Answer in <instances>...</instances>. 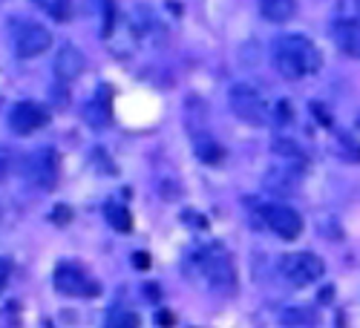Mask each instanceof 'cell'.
Returning a JSON list of instances; mask_svg holds the SVG:
<instances>
[{"label":"cell","instance_id":"16","mask_svg":"<svg viewBox=\"0 0 360 328\" xmlns=\"http://www.w3.org/2000/svg\"><path fill=\"white\" fill-rule=\"evenodd\" d=\"M139 314L136 311H127V308H115L110 311L107 317V328H139Z\"/></svg>","mask_w":360,"mask_h":328},{"label":"cell","instance_id":"9","mask_svg":"<svg viewBox=\"0 0 360 328\" xmlns=\"http://www.w3.org/2000/svg\"><path fill=\"white\" fill-rule=\"evenodd\" d=\"M46 124H49V110L38 101H20L9 112V127L18 136H32Z\"/></svg>","mask_w":360,"mask_h":328},{"label":"cell","instance_id":"5","mask_svg":"<svg viewBox=\"0 0 360 328\" xmlns=\"http://www.w3.org/2000/svg\"><path fill=\"white\" fill-rule=\"evenodd\" d=\"M326 271V265L317 254L309 251H297V254H285L280 262V274L294 285V288H306L311 282H317Z\"/></svg>","mask_w":360,"mask_h":328},{"label":"cell","instance_id":"7","mask_svg":"<svg viewBox=\"0 0 360 328\" xmlns=\"http://www.w3.org/2000/svg\"><path fill=\"white\" fill-rule=\"evenodd\" d=\"M26 176L32 178V185L41 190H52L61 178V156H58L52 147H44V150L32 153L26 162Z\"/></svg>","mask_w":360,"mask_h":328},{"label":"cell","instance_id":"24","mask_svg":"<svg viewBox=\"0 0 360 328\" xmlns=\"http://www.w3.org/2000/svg\"><path fill=\"white\" fill-rule=\"evenodd\" d=\"M70 211H67V207H58V211H55V222H70Z\"/></svg>","mask_w":360,"mask_h":328},{"label":"cell","instance_id":"10","mask_svg":"<svg viewBox=\"0 0 360 328\" xmlns=\"http://www.w3.org/2000/svg\"><path fill=\"white\" fill-rule=\"evenodd\" d=\"M84 55H81V49L78 46H72V44H64L61 49H58V55H55V64H52V70H55V78L61 81V84H70V81H75L81 72H84Z\"/></svg>","mask_w":360,"mask_h":328},{"label":"cell","instance_id":"23","mask_svg":"<svg viewBox=\"0 0 360 328\" xmlns=\"http://www.w3.org/2000/svg\"><path fill=\"white\" fill-rule=\"evenodd\" d=\"M144 291H147V300H159V296H162V291H159V285H153V282H150V285H144Z\"/></svg>","mask_w":360,"mask_h":328},{"label":"cell","instance_id":"2","mask_svg":"<svg viewBox=\"0 0 360 328\" xmlns=\"http://www.w3.org/2000/svg\"><path fill=\"white\" fill-rule=\"evenodd\" d=\"M196 259H199V268H202L207 285H211L217 294H225V296L236 294V268H233L231 254L222 245L202 248Z\"/></svg>","mask_w":360,"mask_h":328},{"label":"cell","instance_id":"15","mask_svg":"<svg viewBox=\"0 0 360 328\" xmlns=\"http://www.w3.org/2000/svg\"><path fill=\"white\" fill-rule=\"evenodd\" d=\"M38 9H44V15H49L52 20L64 23L70 18V0H32Z\"/></svg>","mask_w":360,"mask_h":328},{"label":"cell","instance_id":"3","mask_svg":"<svg viewBox=\"0 0 360 328\" xmlns=\"http://www.w3.org/2000/svg\"><path fill=\"white\" fill-rule=\"evenodd\" d=\"M228 101H231V110L239 122H245L251 127H265L268 118H271V110H268L265 98L251 84H233L228 93Z\"/></svg>","mask_w":360,"mask_h":328},{"label":"cell","instance_id":"19","mask_svg":"<svg viewBox=\"0 0 360 328\" xmlns=\"http://www.w3.org/2000/svg\"><path fill=\"white\" fill-rule=\"evenodd\" d=\"M274 150H277V153H283V156H288V159H303V153H300L297 147H294V144H288V141H277V144H274Z\"/></svg>","mask_w":360,"mask_h":328},{"label":"cell","instance_id":"22","mask_svg":"<svg viewBox=\"0 0 360 328\" xmlns=\"http://www.w3.org/2000/svg\"><path fill=\"white\" fill-rule=\"evenodd\" d=\"M156 322H159V325H165V328H170L176 320H173V314H170V311H159V314H156Z\"/></svg>","mask_w":360,"mask_h":328},{"label":"cell","instance_id":"21","mask_svg":"<svg viewBox=\"0 0 360 328\" xmlns=\"http://www.w3.org/2000/svg\"><path fill=\"white\" fill-rule=\"evenodd\" d=\"M133 265L141 268V271H147V268H150V256L147 254H133Z\"/></svg>","mask_w":360,"mask_h":328},{"label":"cell","instance_id":"8","mask_svg":"<svg viewBox=\"0 0 360 328\" xmlns=\"http://www.w3.org/2000/svg\"><path fill=\"white\" fill-rule=\"evenodd\" d=\"M55 291L64 296H98L101 288L96 280H89L75 265H58L55 268Z\"/></svg>","mask_w":360,"mask_h":328},{"label":"cell","instance_id":"20","mask_svg":"<svg viewBox=\"0 0 360 328\" xmlns=\"http://www.w3.org/2000/svg\"><path fill=\"white\" fill-rule=\"evenodd\" d=\"M9 274H12V265H9V259H0V291L6 288V282H9Z\"/></svg>","mask_w":360,"mask_h":328},{"label":"cell","instance_id":"17","mask_svg":"<svg viewBox=\"0 0 360 328\" xmlns=\"http://www.w3.org/2000/svg\"><path fill=\"white\" fill-rule=\"evenodd\" d=\"M196 153H199V159H202V162L214 164V162H219V159H222V147H219V144H214V141H205V144H199V147H196Z\"/></svg>","mask_w":360,"mask_h":328},{"label":"cell","instance_id":"12","mask_svg":"<svg viewBox=\"0 0 360 328\" xmlns=\"http://www.w3.org/2000/svg\"><path fill=\"white\" fill-rule=\"evenodd\" d=\"M86 122L93 124V127H107L110 124V118H112V104H110V89L107 86H101L98 89V96H96V101H89L86 104Z\"/></svg>","mask_w":360,"mask_h":328},{"label":"cell","instance_id":"25","mask_svg":"<svg viewBox=\"0 0 360 328\" xmlns=\"http://www.w3.org/2000/svg\"><path fill=\"white\" fill-rule=\"evenodd\" d=\"M354 4H357V9H360V0H354Z\"/></svg>","mask_w":360,"mask_h":328},{"label":"cell","instance_id":"14","mask_svg":"<svg viewBox=\"0 0 360 328\" xmlns=\"http://www.w3.org/2000/svg\"><path fill=\"white\" fill-rule=\"evenodd\" d=\"M107 222L118 230V233H130L133 230V216H130V211L124 204H107Z\"/></svg>","mask_w":360,"mask_h":328},{"label":"cell","instance_id":"13","mask_svg":"<svg viewBox=\"0 0 360 328\" xmlns=\"http://www.w3.org/2000/svg\"><path fill=\"white\" fill-rule=\"evenodd\" d=\"M259 12L271 23H288L297 15V0H259Z\"/></svg>","mask_w":360,"mask_h":328},{"label":"cell","instance_id":"1","mask_svg":"<svg viewBox=\"0 0 360 328\" xmlns=\"http://www.w3.org/2000/svg\"><path fill=\"white\" fill-rule=\"evenodd\" d=\"M274 67L285 81H300L320 70V52L303 35H283L274 44Z\"/></svg>","mask_w":360,"mask_h":328},{"label":"cell","instance_id":"18","mask_svg":"<svg viewBox=\"0 0 360 328\" xmlns=\"http://www.w3.org/2000/svg\"><path fill=\"white\" fill-rule=\"evenodd\" d=\"M112 18H115V4L112 0H104V23H101L104 35H112Z\"/></svg>","mask_w":360,"mask_h":328},{"label":"cell","instance_id":"6","mask_svg":"<svg viewBox=\"0 0 360 328\" xmlns=\"http://www.w3.org/2000/svg\"><path fill=\"white\" fill-rule=\"evenodd\" d=\"M259 216L268 225V230H274L285 242H294L297 236L303 233V216H300L288 204H262Z\"/></svg>","mask_w":360,"mask_h":328},{"label":"cell","instance_id":"4","mask_svg":"<svg viewBox=\"0 0 360 328\" xmlns=\"http://www.w3.org/2000/svg\"><path fill=\"white\" fill-rule=\"evenodd\" d=\"M12 46H15L18 58H38L52 46V35H49V29H44L35 20L15 18L12 20Z\"/></svg>","mask_w":360,"mask_h":328},{"label":"cell","instance_id":"11","mask_svg":"<svg viewBox=\"0 0 360 328\" xmlns=\"http://www.w3.org/2000/svg\"><path fill=\"white\" fill-rule=\"evenodd\" d=\"M335 44L343 55L349 58H360V20L346 18L335 23Z\"/></svg>","mask_w":360,"mask_h":328}]
</instances>
